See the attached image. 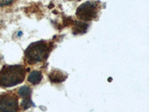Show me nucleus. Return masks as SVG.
I'll return each mask as SVG.
<instances>
[{"label": "nucleus", "mask_w": 149, "mask_h": 112, "mask_svg": "<svg viewBox=\"0 0 149 112\" xmlns=\"http://www.w3.org/2000/svg\"><path fill=\"white\" fill-rule=\"evenodd\" d=\"M52 48L51 43L46 41L32 43L24 52V61L31 66L44 62L51 52Z\"/></svg>", "instance_id": "obj_1"}, {"label": "nucleus", "mask_w": 149, "mask_h": 112, "mask_svg": "<svg viewBox=\"0 0 149 112\" xmlns=\"http://www.w3.org/2000/svg\"><path fill=\"white\" fill-rule=\"evenodd\" d=\"M24 65H5L0 70V87L7 88L22 83L26 76Z\"/></svg>", "instance_id": "obj_2"}, {"label": "nucleus", "mask_w": 149, "mask_h": 112, "mask_svg": "<svg viewBox=\"0 0 149 112\" xmlns=\"http://www.w3.org/2000/svg\"><path fill=\"white\" fill-rule=\"evenodd\" d=\"M101 10L98 1H87L81 4L76 10V16L80 20L87 22L95 20Z\"/></svg>", "instance_id": "obj_3"}, {"label": "nucleus", "mask_w": 149, "mask_h": 112, "mask_svg": "<svg viewBox=\"0 0 149 112\" xmlns=\"http://www.w3.org/2000/svg\"><path fill=\"white\" fill-rule=\"evenodd\" d=\"M19 97L15 90H9L0 94V112H21L19 104Z\"/></svg>", "instance_id": "obj_4"}, {"label": "nucleus", "mask_w": 149, "mask_h": 112, "mask_svg": "<svg viewBox=\"0 0 149 112\" xmlns=\"http://www.w3.org/2000/svg\"><path fill=\"white\" fill-rule=\"evenodd\" d=\"M19 97L22 98V102L20 104L21 111H26L31 108V106H34V103L31 101V88H30L28 86H22L20 88L17 90Z\"/></svg>", "instance_id": "obj_5"}, {"label": "nucleus", "mask_w": 149, "mask_h": 112, "mask_svg": "<svg viewBox=\"0 0 149 112\" xmlns=\"http://www.w3.org/2000/svg\"><path fill=\"white\" fill-rule=\"evenodd\" d=\"M66 73L58 70H54L49 74V79L53 83L63 82L66 78Z\"/></svg>", "instance_id": "obj_6"}, {"label": "nucleus", "mask_w": 149, "mask_h": 112, "mask_svg": "<svg viewBox=\"0 0 149 112\" xmlns=\"http://www.w3.org/2000/svg\"><path fill=\"white\" fill-rule=\"evenodd\" d=\"M42 79V73L37 70H34L31 73H29L28 77V82L33 85H38L40 83Z\"/></svg>", "instance_id": "obj_7"}, {"label": "nucleus", "mask_w": 149, "mask_h": 112, "mask_svg": "<svg viewBox=\"0 0 149 112\" xmlns=\"http://www.w3.org/2000/svg\"><path fill=\"white\" fill-rule=\"evenodd\" d=\"M87 27H88L87 24L84 23V22L78 21L74 26L73 33L74 34H82V33H84L86 31V29H87Z\"/></svg>", "instance_id": "obj_8"}, {"label": "nucleus", "mask_w": 149, "mask_h": 112, "mask_svg": "<svg viewBox=\"0 0 149 112\" xmlns=\"http://www.w3.org/2000/svg\"><path fill=\"white\" fill-rule=\"evenodd\" d=\"M17 0H0V7H5V6H8L14 3Z\"/></svg>", "instance_id": "obj_9"}, {"label": "nucleus", "mask_w": 149, "mask_h": 112, "mask_svg": "<svg viewBox=\"0 0 149 112\" xmlns=\"http://www.w3.org/2000/svg\"><path fill=\"white\" fill-rule=\"evenodd\" d=\"M70 1H76V0H70Z\"/></svg>", "instance_id": "obj_10"}]
</instances>
